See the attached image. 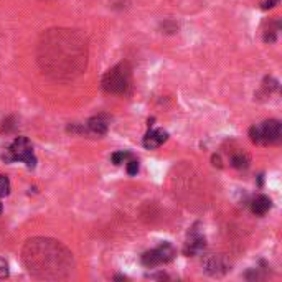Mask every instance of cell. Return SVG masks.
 Wrapping results in <instances>:
<instances>
[{
    "label": "cell",
    "mask_w": 282,
    "mask_h": 282,
    "mask_svg": "<svg viewBox=\"0 0 282 282\" xmlns=\"http://www.w3.org/2000/svg\"><path fill=\"white\" fill-rule=\"evenodd\" d=\"M43 68L55 73L56 78H71L78 76L86 66V45L76 40L70 30H55L50 40L42 45Z\"/></svg>",
    "instance_id": "cell-1"
},
{
    "label": "cell",
    "mask_w": 282,
    "mask_h": 282,
    "mask_svg": "<svg viewBox=\"0 0 282 282\" xmlns=\"http://www.w3.org/2000/svg\"><path fill=\"white\" fill-rule=\"evenodd\" d=\"M23 261L30 274L42 279H63L73 271V254L53 239H30L23 249Z\"/></svg>",
    "instance_id": "cell-2"
},
{
    "label": "cell",
    "mask_w": 282,
    "mask_h": 282,
    "mask_svg": "<svg viewBox=\"0 0 282 282\" xmlns=\"http://www.w3.org/2000/svg\"><path fill=\"white\" fill-rule=\"evenodd\" d=\"M103 89L109 94H124L131 84V66L127 63H119L111 68L101 79Z\"/></svg>",
    "instance_id": "cell-3"
},
{
    "label": "cell",
    "mask_w": 282,
    "mask_h": 282,
    "mask_svg": "<svg viewBox=\"0 0 282 282\" xmlns=\"http://www.w3.org/2000/svg\"><path fill=\"white\" fill-rule=\"evenodd\" d=\"M2 159L7 163L12 162H23L27 165V168L33 170L37 167V157L33 154V146L27 137H17L14 142L10 144V147L5 150V154L2 155Z\"/></svg>",
    "instance_id": "cell-4"
},
{
    "label": "cell",
    "mask_w": 282,
    "mask_h": 282,
    "mask_svg": "<svg viewBox=\"0 0 282 282\" xmlns=\"http://www.w3.org/2000/svg\"><path fill=\"white\" fill-rule=\"evenodd\" d=\"M249 137H251V140L254 144H264V146L281 142L282 139L281 122L276 119H269V120H264L259 127L252 126L249 129Z\"/></svg>",
    "instance_id": "cell-5"
},
{
    "label": "cell",
    "mask_w": 282,
    "mask_h": 282,
    "mask_svg": "<svg viewBox=\"0 0 282 282\" xmlns=\"http://www.w3.org/2000/svg\"><path fill=\"white\" fill-rule=\"evenodd\" d=\"M175 257V249L170 243H162L159 248L150 249V251L142 254V264L146 267H155L160 264H167Z\"/></svg>",
    "instance_id": "cell-6"
},
{
    "label": "cell",
    "mask_w": 282,
    "mask_h": 282,
    "mask_svg": "<svg viewBox=\"0 0 282 282\" xmlns=\"http://www.w3.org/2000/svg\"><path fill=\"white\" fill-rule=\"evenodd\" d=\"M203 267L209 276H223V274H226L229 271V263L223 256L209 254L205 257Z\"/></svg>",
    "instance_id": "cell-7"
},
{
    "label": "cell",
    "mask_w": 282,
    "mask_h": 282,
    "mask_svg": "<svg viewBox=\"0 0 282 282\" xmlns=\"http://www.w3.org/2000/svg\"><path fill=\"white\" fill-rule=\"evenodd\" d=\"M205 246H207V243H205L203 235L196 231V229H193L190 235H188L187 244H185V248H183V252H185V256H195V254H198V252L203 251Z\"/></svg>",
    "instance_id": "cell-8"
},
{
    "label": "cell",
    "mask_w": 282,
    "mask_h": 282,
    "mask_svg": "<svg viewBox=\"0 0 282 282\" xmlns=\"http://www.w3.org/2000/svg\"><path fill=\"white\" fill-rule=\"evenodd\" d=\"M167 139H168L167 131H163V129H154V131H148L146 137H144V147L148 148V150H154V148L162 146Z\"/></svg>",
    "instance_id": "cell-9"
},
{
    "label": "cell",
    "mask_w": 282,
    "mask_h": 282,
    "mask_svg": "<svg viewBox=\"0 0 282 282\" xmlns=\"http://www.w3.org/2000/svg\"><path fill=\"white\" fill-rule=\"evenodd\" d=\"M271 208H272V201L266 195H257L256 198L251 201V211L254 213L256 216H264Z\"/></svg>",
    "instance_id": "cell-10"
},
{
    "label": "cell",
    "mask_w": 282,
    "mask_h": 282,
    "mask_svg": "<svg viewBox=\"0 0 282 282\" xmlns=\"http://www.w3.org/2000/svg\"><path fill=\"white\" fill-rule=\"evenodd\" d=\"M88 131L91 132V134L94 135H104L107 132V127H109V124H107V120L103 118V116H96V118H91L88 120L86 124Z\"/></svg>",
    "instance_id": "cell-11"
},
{
    "label": "cell",
    "mask_w": 282,
    "mask_h": 282,
    "mask_svg": "<svg viewBox=\"0 0 282 282\" xmlns=\"http://www.w3.org/2000/svg\"><path fill=\"white\" fill-rule=\"evenodd\" d=\"M231 165L235 168H246L249 165V157L248 155H243V154L235 155L231 159Z\"/></svg>",
    "instance_id": "cell-12"
},
{
    "label": "cell",
    "mask_w": 282,
    "mask_h": 282,
    "mask_svg": "<svg viewBox=\"0 0 282 282\" xmlns=\"http://www.w3.org/2000/svg\"><path fill=\"white\" fill-rule=\"evenodd\" d=\"M10 193V180L7 175H0V198Z\"/></svg>",
    "instance_id": "cell-13"
},
{
    "label": "cell",
    "mask_w": 282,
    "mask_h": 282,
    "mask_svg": "<svg viewBox=\"0 0 282 282\" xmlns=\"http://www.w3.org/2000/svg\"><path fill=\"white\" fill-rule=\"evenodd\" d=\"M129 157H131L129 152H116V154H112V162L116 165H120V163H124V160H127Z\"/></svg>",
    "instance_id": "cell-14"
},
{
    "label": "cell",
    "mask_w": 282,
    "mask_h": 282,
    "mask_svg": "<svg viewBox=\"0 0 282 282\" xmlns=\"http://www.w3.org/2000/svg\"><path fill=\"white\" fill-rule=\"evenodd\" d=\"M137 172H139V162L137 160H131L127 163V173L129 175H135Z\"/></svg>",
    "instance_id": "cell-15"
},
{
    "label": "cell",
    "mask_w": 282,
    "mask_h": 282,
    "mask_svg": "<svg viewBox=\"0 0 282 282\" xmlns=\"http://www.w3.org/2000/svg\"><path fill=\"white\" fill-rule=\"evenodd\" d=\"M7 276H9V264L0 257V279H3Z\"/></svg>",
    "instance_id": "cell-16"
},
{
    "label": "cell",
    "mask_w": 282,
    "mask_h": 282,
    "mask_svg": "<svg viewBox=\"0 0 282 282\" xmlns=\"http://www.w3.org/2000/svg\"><path fill=\"white\" fill-rule=\"evenodd\" d=\"M277 2H279V0H267V2H264V3H263V9H264V10L272 9V7L276 5Z\"/></svg>",
    "instance_id": "cell-17"
},
{
    "label": "cell",
    "mask_w": 282,
    "mask_h": 282,
    "mask_svg": "<svg viewBox=\"0 0 282 282\" xmlns=\"http://www.w3.org/2000/svg\"><path fill=\"white\" fill-rule=\"evenodd\" d=\"M213 163L218 165V167H221V160H220V157H218V155H213Z\"/></svg>",
    "instance_id": "cell-18"
},
{
    "label": "cell",
    "mask_w": 282,
    "mask_h": 282,
    "mask_svg": "<svg viewBox=\"0 0 282 282\" xmlns=\"http://www.w3.org/2000/svg\"><path fill=\"white\" fill-rule=\"evenodd\" d=\"M2 209H3V208H2V203H0V215H2Z\"/></svg>",
    "instance_id": "cell-19"
}]
</instances>
